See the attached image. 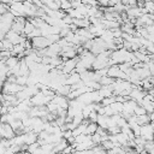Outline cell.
<instances>
[{
  "label": "cell",
  "instance_id": "obj_1",
  "mask_svg": "<svg viewBox=\"0 0 154 154\" xmlns=\"http://www.w3.org/2000/svg\"><path fill=\"white\" fill-rule=\"evenodd\" d=\"M34 30H35V26L32 25V23H28V22H26L25 25H24V30H23V31L29 35V34H31Z\"/></svg>",
  "mask_w": 154,
  "mask_h": 154
},
{
  "label": "cell",
  "instance_id": "obj_2",
  "mask_svg": "<svg viewBox=\"0 0 154 154\" xmlns=\"http://www.w3.org/2000/svg\"><path fill=\"white\" fill-rule=\"evenodd\" d=\"M1 60H4V59H2V55H1V52H0V61Z\"/></svg>",
  "mask_w": 154,
  "mask_h": 154
}]
</instances>
